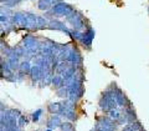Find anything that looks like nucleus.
<instances>
[{"instance_id":"1","label":"nucleus","mask_w":149,"mask_h":131,"mask_svg":"<svg viewBox=\"0 0 149 131\" xmlns=\"http://www.w3.org/2000/svg\"><path fill=\"white\" fill-rule=\"evenodd\" d=\"M51 29H58V30H62V31H66L68 32V30L66 29V26H65L63 23L61 21H57V20H52V21H50V25H49Z\"/></svg>"},{"instance_id":"2","label":"nucleus","mask_w":149,"mask_h":131,"mask_svg":"<svg viewBox=\"0 0 149 131\" xmlns=\"http://www.w3.org/2000/svg\"><path fill=\"white\" fill-rule=\"evenodd\" d=\"M52 5V0H40L39 1V9L40 10H49Z\"/></svg>"}]
</instances>
